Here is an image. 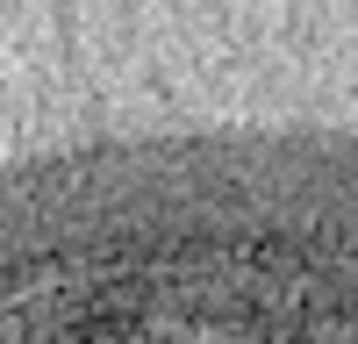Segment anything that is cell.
I'll return each instance as SVG.
<instances>
[{
  "mask_svg": "<svg viewBox=\"0 0 358 344\" xmlns=\"http://www.w3.org/2000/svg\"><path fill=\"white\" fill-rule=\"evenodd\" d=\"M0 344H358V143L108 151L0 187Z\"/></svg>",
  "mask_w": 358,
  "mask_h": 344,
  "instance_id": "obj_1",
  "label": "cell"
}]
</instances>
